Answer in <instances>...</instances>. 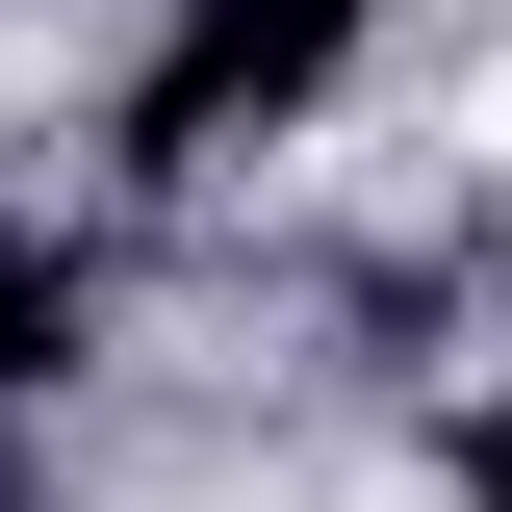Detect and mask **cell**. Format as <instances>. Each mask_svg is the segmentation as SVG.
I'll use <instances>...</instances> for the list:
<instances>
[{"mask_svg":"<svg viewBox=\"0 0 512 512\" xmlns=\"http://www.w3.org/2000/svg\"><path fill=\"white\" fill-rule=\"evenodd\" d=\"M461 154H512V77H461Z\"/></svg>","mask_w":512,"mask_h":512,"instance_id":"6da1fadb","label":"cell"}]
</instances>
